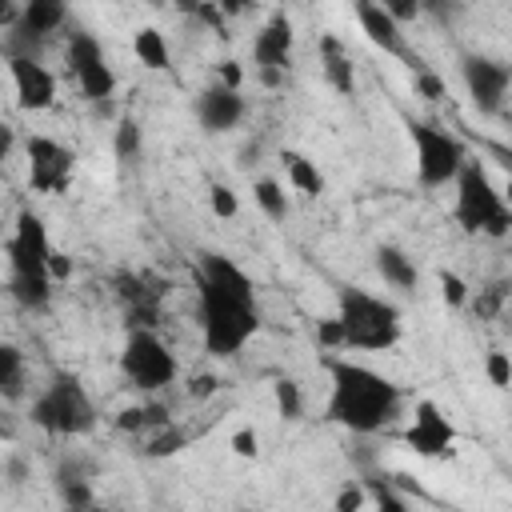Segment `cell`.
I'll return each mask as SVG.
<instances>
[{"instance_id":"6da1fadb","label":"cell","mask_w":512,"mask_h":512,"mask_svg":"<svg viewBox=\"0 0 512 512\" xmlns=\"http://www.w3.org/2000/svg\"><path fill=\"white\" fill-rule=\"evenodd\" d=\"M196 300H200V340L204 352L216 360L240 356L264 324L252 276L224 252H200Z\"/></svg>"},{"instance_id":"7a4b0ae2","label":"cell","mask_w":512,"mask_h":512,"mask_svg":"<svg viewBox=\"0 0 512 512\" xmlns=\"http://www.w3.org/2000/svg\"><path fill=\"white\" fill-rule=\"evenodd\" d=\"M324 372H328L324 420H332L356 436H376L400 416L404 392L384 372H376L360 360H348V356H328Z\"/></svg>"},{"instance_id":"3957f363","label":"cell","mask_w":512,"mask_h":512,"mask_svg":"<svg viewBox=\"0 0 512 512\" xmlns=\"http://www.w3.org/2000/svg\"><path fill=\"white\" fill-rule=\"evenodd\" d=\"M4 252H8V292H12V300L28 312H44L48 300H52L48 264H52V252H56L52 240H48L44 216H36L32 208H20L16 224H12V236L4 240Z\"/></svg>"},{"instance_id":"277c9868","label":"cell","mask_w":512,"mask_h":512,"mask_svg":"<svg viewBox=\"0 0 512 512\" xmlns=\"http://www.w3.org/2000/svg\"><path fill=\"white\" fill-rule=\"evenodd\" d=\"M336 324L344 332V348L352 352H388L404 336L400 308L356 284L336 288Z\"/></svg>"},{"instance_id":"5b68a950","label":"cell","mask_w":512,"mask_h":512,"mask_svg":"<svg viewBox=\"0 0 512 512\" xmlns=\"http://www.w3.org/2000/svg\"><path fill=\"white\" fill-rule=\"evenodd\" d=\"M456 196H452V220L460 224V232L468 236H508L512 232V204L504 200V188H496V180L488 176V168L472 156L464 164V172L456 176Z\"/></svg>"},{"instance_id":"8992f818","label":"cell","mask_w":512,"mask_h":512,"mask_svg":"<svg viewBox=\"0 0 512 512\" xmlns=\"http://www.w3.org/2000/svg\"><path fill=\"white\" fill-rule=\"evenodd\" d=\"M32 424L48 436H84L96 424V404L88 396V388L80 384V376L72 372H56L32 400Z\"/></svg>"},{"instance_id":"52a82bcc","label":"cell","mask_w":512,"mask_h":512,"mask_svg":"<svg viewBox=\"0 0 512 512\" xmlns=\"http://www.w3.org/2000/svg\"><path fill=\"white\" fill-rule=\"evenodd\" d=\"M408 140H412V160H416V180L424 188H444L456 184V176L464 172V164L472 160L468 144L428 120H412L408 124Z\"/></svg>"},{"instance_id":"ba28073f","label":"cell","mask_w":512,"mask_h":512,"mask_svg":"<svg viewBox=\"0 0 512 512\" xmlns=\"http://www.w3.org/2000/svg\"><path fill=\"white\" fill-rule=\"evenodd\" d=\"M120 372L136 392H160L180 376V360L152 328H128L120 348Z\"/></svg>"},{"instance_id":"9c48e42d","label":"cell","mask_w":512,"mask_h":512,"mask_svg":"<svg viewBox=\"0 0 512 512\" xmlns=\"http://www.w3.org/2000/svg\"><path fill=\"white\" fill-rule=\"evenodd\" d=\"M64 60H68V72H72V80H76V88L88 96V100H112V92H116V72H112V64H108V52H104V44L92 36V32H84V28H72L68 36H64Z\"/></svg>"},{"instance_id":"30bf717a","label":"cell","mask_w":512,"mask_h":512,"mask_svg":"<svg viewBox=\"0 0 512 512\" xmlns=\"http://www.w3.org/2000/svg\"><path fill=\"white\" fill-rule=\"evenodd\" d=\"M460 80L468 88V100L476 104L480 116H500L504 100L512 92V64L484 56V52H464L460 56Z\"/></svg>"},{"instance_id":"8fae6325","label":"cell","mask_w":512,"mask_h":512,"mask_svg":"<svg viewBox=\"0 0 512 512\" xmlns=\"http://www.w3.org/2000/svg\"><path fill=\"white\" fill-rule=\"evenodd\" d=\"M24 156H28V184L32 192L44 196H60L72 184L76 172V152L52 136H28L24 140Z\"/></svg>"},{"instance_id":"7c38bea8","label":"cell","mask_w":512,"mask_h":512,"mask_svg":"<svg viewBox=\"0 0 512 512\" xmlns=\"http://www.w3.org/2000/svg\"><path fill=\"white\" fill-rule=\"evenodd\" d=\"M404 444L424 460H440L456 444V424L444 416V408L436 400H416V412H412V424L404 432Z\"/></svg>"},{"instance_id":"4fadbf2b","label":"cell","mask_w":512,"mask_h":512,"mask_svg":"<svg viewBox=\"0 0 512 512\" xmlns=\"http://www.w3.org/2000/svg\"><path fill=\"white\" fill-rule=\"evenodd\" d=\"M8 80L16 92V108L48 112L56 104V76L36 56H8Z\"/></svg>"},{"instance_id":"5bb4252c","label":"cell","mask_w":512,"mask_h":512,"mask_svg":"<svg viewBox=\"0 0 512 512\" xmlns=\"http://www.w3.org/2000/svg\"><path fill=\"white\" fill-rule=\"evenodd\" d=\"M252 60L256 72H288L292 60V20L284 12H272L264 28L252 36Z\"/></svg>"},{"instance_id":"9a60e30c","label":"cell","mask_w":512,"mask_h":512,"mask_svg":"<svg viewBox=\"0 0 512 512\" xmlns=\"http://www.w3.org/2000/svg\"><path fill=\"white\" fill-rule=\"evenodd\" d=\"M244 112H248V104H244V96L240 92H232V88H224V84H212V88H204L200 96H196V120H200V128L204 132H232L240 120H244Z\"/></svg>"},{"instance_id":"2e32d148","label":"cell","mask_w":512,"mask_h":512,"mask_svg":"<svg viewBox=\"0 0 512 512\" xmlns=\"http://www.w3.org/2000/svg\"><path fill=\"white\" fill-rule=\"evenodd\" d=\"M352 12H356L360 32H364V40H368L372 48H380L384 56H408V36H404V28L388 16V8H384V4L360 0Z\"/></svg>"},{"instance_id":"e0dca14e","label":"cell","mask_w":512,"mask_h":512,"mask_svg":"<svg viewBox=\"0 0 512 512\" xmlns=\"http://www.w3.org/2000/svg\"><path fill=\"white\" fill-rule=\"evenodd\" d=\"M320 68H324V80L340 96H352L356 72H352V60H348V52H344V44L336 36H320Z\"/></svg>"},{"instance_id":"ac0fdd59","label":"cell","mask_w":512,"mask_h":512,"mask_svg":"<svg viewBox=\"0 0 512 512\" xmlns=\"http://www.w3.org/2000/svg\"><path fill=\"white\" fill-rule=\"evenodd\" d=\"M376 272L384 276V284H392V288H416V280H420V268L412 264V256L404 252V248H396V244H380L376 248Z\"/></svg>"},{"instance_id":"d6986e66","label":"cell","mask_w":512,"mask_h":512,"mask_svg":"<svg viewBox=\"0 0 512 512\" xmlns=\"http://www.w3.org/2000/svg\"><path fill=\"white\" fill-rule=\"evenodd\" d=\"M132 52H136V60H140L144 68H152V72H164V68L172 64L168 40H164V32L152 28V24H144V28L132 36Z\"/></svg>"},{"instance_id":"ffe728a7","label":"cell","mask_w":512,"mask_h":512,"mask_svg":"<svg viewBox=\"0 0 512 512\" xmlns=\"http://www.w3.org/2000/svg\"><path fill=\"white\" fill-rule=\"evenodd\" d=\"M56 492H60L64 512H96V508H100L96 496H92V484H88L84 476L68 472V468H60V476H56Z\"/></svg>"},{"instance_id":"44dd1931","label":"cell","mask_w":512,"mask_h":512,"mask_svg":"<svg viewBox=\"0 0 512 512\" xmlns=\"http://www.w3.org/2000/svg\"><path fill=\"white\" fill-rule=\"evenodd\" d=\"M280 160H284V168H288V184H292L300 196H320V192H324V176H320V168H316L304 152H284Z\"/></svg>"},{"instance_id":"7402d4cb","label":"cell","mask_w":512,"mask_h":512,"mask_svg":"<svg viewBox=\"0 0 512 512\" xmlns=\"http://www.w3.org/2000/svg\"><path fill=\"white\" fill-rule=\"evenodd\" d=\"M0 396L4 400L24 396V352L16 344H0Z\"/></svg>"},{"instance_id":"603a6c76","label":"cell","mask_w":512,"mask_h":512,"mask_svg":"<svg viewBox=\"0 0 512 512\" xmlns=\"http://www.w3.org/2000/svg\"><path fill=\"white\" fill-rule=\"evenodd\" d=\"M252 196H256V208H260L268 220H288V192H284L280 180L260 176V180L252 184Z\"/></svg>"},{"instance_id":"cb8c5ba5","label":"cell","mask_w":512,"mask_h":512,"mask_svg":"<svg viewBox=\"0 0 512 512\" xmlns=\"http://www.w3.org/2000/svg\"><path fill=\"white\" fill-rule=\"evenodd\" d=\"M272 396H276V412H280L284 420H300V416H304V392H300V384H296L292 376H280V380L272 384Z\"/></svg>"},{"instance_id":"d4e9b609","label":"cell","mask_w":512,"mask_h":512,"mask_svg":"<svg viewBox=\"0 0 512 512\" xmlns=\"http://www.w3.org/2000/svg\"><path fill=\"white\" fill-rule=\"evenodd\" d=\"M484 376H488L492 388H512V356L500 352V348H492L484 356Z\"/></svg>"},{"instance_id":"484cf974","label":"cell","mask_w":512,"mask_h":512,"mask_svg":"<svg viewBox=\"0 0 512 512\" xmlns=\"http://www.w3.org/2000/svg\"><path fill=\"white\" fill-rule=\"evenodd\" d=\"M412 80H416V96H424L428 104H436V100H444V80L428 68V64H412Z\"/></svg>"},{"instance_id":"4316f807","label":"cell","mask_w":512,"mask_h":512,"mask_svg":"<svg viewBox=\"0 0 512 512\" xmlns=\"http://www.w3.org/2000/svg\"><path fill=\"white\" fill-rule=\"evenodd\" d=\"M440 296H444V304L448 308H464L468 304V284H464V276L460 272H452V268H440Z\"/></svg>"},{"instance_id":"83f0119b","label":"cell","mask_w":512,"mask_h":512,"mask_svg":"<svg viewBox=\"0 0 512 512\" xmlns=\"http://www.w3.org/2000/svg\"><path fill=\"white\" fill-rule=\"evenodd\" d=\"M112 148H116L120 160H132V156L140 152V124H136V120H120V124H116V140H112Z\"/></svg>"},{"instance_id":"f1b7e54d","label":"cell","mask_w":512,"mask_h":512,"mask_svg":"<svg viewBox=\"0 0 512 512\" xmlns=\"http://www.w3.org/2000/svg\"><path fill=\"white\" fill-rule=\"evenodd\" d=\"M208 208H212V216L232 220V216L240 212V200H236V192H232L228 184H212V188H208Z\"/></svg>"},{"instance_id":"f546056e","label":"cell","mask_w":512,"mask_h":512,"mask_svg":"<svg viewBox=\"0 0 512 512\" xmlns=\"http://www.w3.org/2000/svg\"><path fill=\"white\" fill-rule=\"evenodd\" d=\"M508 300H512V288H508V284H488V288L480 292V300H476V316L488 320V316H496Z\"/></svg>"},{"instance_id":"4dcf8cb0","label":"cell","mask_w":512,"mask_h":512,"mask_svg":"<svg viewBox=\"0 0 512 512\" xmlns=\"http://www.w3.org/2000/svg\"><path fill=\"white\" fill-rule=\"evenodd\" d=\"M180 444H184V432L168 424V428H160V432L148 440V448H144V452H148V456H172Z\"/></svg>"},{"instance_id":"1f68e13d","label":"cell","mask_w":512,"mask_h":512,"mask_svg":"<svg viewBox=\"0 0 512 512\" xmlns=\"http://www.w3.org/2000/svg\"><path fill=\"white\" fill-rule=\"evenodd\" d=\"M228 444H232V452H236L240 460H256V456H260V440H256V428H236Z\"/></svg>"},{"instance_id":"d6a6232c","label":"cell","mask_w":512,"mask_h":512,"mask_svg":"<svg viewBox=\"0 0 512 512\" xmlns=\"http://www.w3.org/2000/svg\"><path fill=\"white\" fill-rule=\"evenodd\" d=\"M364 500H368V492H364L360 484H344V488L336 492V512H360Z\"/></svg>"},{"instance_id":"836d02e7","label":"cell","mask_w":512,"mask_h":512,"mask_svg":"<svg viewBox=\"0 0 512 512\" xmlns=\"http://www.w3.org/2000/svg\"><path fill=\"white\" fill-rule=\"evenodd\" d=\"M372 512H412V504L404 500V496H396L392 488H376V504H372Z\"/></svg>"},{"instance_id":"e575fe53","label":"cell","mask_w":512,"mask_h":512,"mask_svg":"<svg viewBox=\"0 0 512 512\" xmlns=\"http://www.w3.org/2000/svg\"><path fill=\"white\" fill-rule=\"evenodd\" d=\"M384 8H388V16H392V20L400 24V28H404L408 20H416V16L424 12V8H420V4H412V0H384Z\"/></svg>"},{"instance_id":"d590c367","label":"cell","mask_w":512,"mask_h":512,"mask_svg":"<svg viewBox=\"0 0 512 512\" xmlns=\"http://www.w3.org/2000/svg\"><path fill=\"white\" fill-rule=\"evenodd\" d=\"M316 344H320V348H344V332H340L336 316H332V320H320V328H316Z\"/></svg>"},{"instance_id":"8d00e7d4","label":"cell","mask_w":512,"mask_h":512,"mask_svg":"<svg viewBox=\"0 0 512 512\" xmlns=\"http://www.w3.org/2000/svg\"><path fill=\"white\" fill-rule=\"evenodd\" d=\"M116 428H120V432H136V428H148V412H144V408H124V412L116 416Z\"/></svg>"},{"instance_id":"74e56055","label":"cell","mask_w":512,"mask_h":512,"mask_svg":"<svg viewBox=\"0 0 512 512\" xmlns=\"http://www.w3.org/2000/svg\"><path fill=\"white\" fill-rule=\"evenodd\" d=\"M216 384H220V380H216L212 372H204V376H192V384H188V396H192V400H208V396L216 392Z\"/></svg>"},{"instance_id":"f35d334b","label":"cell","mask_w":512,"mask_h":512,"mask_svg":"<svg viewBox=\"0 0 512 512\" xmlns=\"http://www.w3.org/2000/svg\"><path fill=\"white\" fill-rule=\"evenodd\" d=\"M220 84L232 88V92H240V84H244V68H240L236 60H224V64H220Z\"/></svg>"},{"instance_id":"ab89813d","label":"cell","mask_w":512,"mask_h":512,"mask_svg":"<svg viewBox=\"0 0 512 512\" xmlns=\"http://www.w3.org/2000/svg\"><path fill=\"white\" fill-rule=\"evenodd\" d=\"M48 276H52V284H60V280H68V276H72V260H68L64 252H52V264H48Z\"/></svg>"},{"instance_id":"60d3db41","label":"cell","mask_w":512,"mask_h":512,"mask_svg":"<svg viewBox=\"0 0 512 512\" xmlns=\"http://www.w3.org/2000/svg\"><path fill=\"white\" fill-rule=\"evenodd\" d=\"M504 200L512 204V176H508V184H504Z\"/></svg>"},{"instance_id":"b9f144b4","label":"cell","mask_w":512,"mask_h":512,"mask_svg":"<svg viewBox=\"0 0 512 512\" xmlns=\"http://www.w3.org/2000/svg\"><path fill=\"white\" fill-rule=\"evenodd\" d=\"M96 512H116V508H96Z\"/></svg>"},{"instance_id":"7bdbcfd3","label":"cell","mask_w":512,"mask_h":512,"mask_svg":"<svg viewBox=\"0 0 512 512\" xmlns=\"http://www.w3.org/2000/svg\"><path fill=\"white\" fill-rule=\"evenodd\" d=\"M508 312H512V300H508Z\"/></svg>"}]
</instances>
